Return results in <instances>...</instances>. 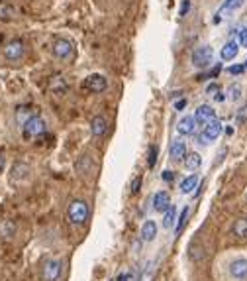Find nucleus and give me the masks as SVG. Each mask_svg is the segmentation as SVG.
I'll list each match as a JSON object with an SVG mask.
<instances>
[{"instance_id":"12","label":"nucleus","mask_w":247,"mask_h":281,"mask_svg":"<svg viewBox=\"0 0 247 281\" xmlns=\"http://www.w3.org/2000/svg\"><path fill=\"white\" fill-rule=\"evenodd\" d=\"M106 130H108V122H106V118L104 116H94L92 120H90V134L94 136V138H100V136H104L106 134Z\"/></svg>"},{"instance_id":"8","label":"nucleus","mask_w":247,"mask_h":281,"mask_svg":"<svg viewBox=\"0 0 247 281\" xmlns=\"http://www.w3.org/2000/svg\"><path fill=\"white\" fill-rule=\"evenodd\" d=\"M51 52H53V55H55L57 59H61V61H63V59H69V57L73 55V52H75L73 41H69V39H65V37H59V39L53 41Z\"/></svg>"},{"instance_id":"16","label":"nucleus","mask_w":247,"mask_h":281,"mask_svg":"<svg viewBox=\"0 0 247 281\" xmlns=\"http://www.w3.org/2000/svg\"><path fill=\"white\" fill-rule=\"evenodd\" d=\"M184 154H186V142H182V140H173V142H171V148H169L171 159L179 161V159L184 158Z\"/></svg>"},{"instance_id":"32","label":"nucleus","mask_w":247,"mask_h":281,"mask_svg":"<svg viewBox=\"0 0 247 281\" xmlns=\"http://www.w3.org/2000/svg\"><path fill=\"white\" fill-rule=\"evenodd\" d=\"M116 281H132V271H130V269L122 271V273L118 275V279H116Z\"/></svg>"},{"instance_id":"6","label":"nucleus","mask_w":247,"mask_h":281,"mask_svg":"<svg viewBox=\"0 0 247 281\" xmlns=\"http://www.w3.org/2000/svg\"><path fill=\"white\" fill-rule=\"evenodd\" d=\"M222 134V122L220 120H212V122H208L206 126H204V130H202V134L196 138V144H210V142H214V140H218V136Z\"/></svg>"},{"instance_id":"36","label":"nucleus","mask_w":247,"mask_h":281,"mask_svg":"<svg viewBox=\"0 0 247 281\" xmlns=\"http://www.w3.org/2000/svg\"><path fill=\"white\" fill-rule=\"evenodd\" d=\"M4 165H6V158H4V152H2V150H0V173H2Z\"/></svg>"},{"instance_id":"28","label":"nucleus","mask_w":247,"mask_h":281,"mask_svg":"<svg viewBox=\"0 0 247 281\" xmlns=\"http://www.w3.org/2000/svg\"><path fill=\"white\" fill-rule=\"evenodd\" d=\"M186 218H188V207H186V209H182V211H181V216L177 218V220H179V222H177V226H175V232H177V234H181V230H182V226H184Z\"/></svg>"},{"instance_id":"15","label":"nucleus","mask_w":247,"mask_h":281,"mask_svg":"<svg viewBox=\"0 0 247 281\" xmlns=\"http://www.w3.org/2000/svg\"><path fill=\"white\" fill-rule=\"evenodd\" d=\"M157 232H159V228H157L155 220H145L143 226H141V240L143 242H153L157 238Z\"/></svg>"},{"instance_id":"31","label":"nucleus","mask_w":247,"mask_h":281,"mask_svg":"<svg viewBox=\"0 0 247 281\" xmlns=\"http://www.w3.org/2000/svg\"><path fill=\"white\" fill-rule=\"evenodd\" d=\"M228 71H230L231 75H241V73L245 71V65H231Z\"/></svg>"},{"instance_id":"22","label":"nucleus","mask_w":247,"mask_h":281,"mask_svg":"<svg viewBox=\"0 0 247 281\" xmlns=\"http://www.w3.org/2000/svg\"><path fill=\"white\" fill-rule=\"evenodd\" d=\"M202 165V158H200V154H196V152H190V154H186V159H184V167L188 169V171H196Z\"/></svg>"},{"instance_id":"20","label":"nucleus","mask_w":247,"mask_h":281,"mask_svg":"<svg viewBox=\"0 0 247 281\" xmlns=\"http://www.w3.org/2000/svg\"><path fill=\"white\" fill-rule=\"evenodd\" d=\"M243 2H245V0H226V2L222 4V8H220V12L216 14L214 22H216V24H220V22H222V14H224V12H228V10H237V8H239Z\"/></svg>"},{"instance_id":"37","label":"nucleus","mask_w":247,"mask_h":281,"mask_svg":"<svg viewBox=\"0 0 247 281\" xmlns=\"http://www.w3.org/2000/svg\"><path fill=\"white\" fill-rule=\"evenodd\" d=\"M173 177H175L173 171H163V179H165V181H173Z\"/></svg>"},{"instance_id":"24","label":"nucleus","mask_w":247,"mask_h":281,"mask_svg":"<svg viewBox=\"0 0 247 281\" xmlns=\"http://www.w3.org/2000/svg\"><path fill=\"white\" fill-rule=\"evenodd\" d=\"M14 232H16V226H14L12 220H2V222H0V234H2L4 238L14 236Z\"/></svg>"},{"instance_id":"17","label":"nucleus","mask_w":247,"mask_h":281,"mask_svg":"<svg viewBox=\"0 0 247 281\" xmlns=\"http://www.w3.org/2000/svg\"><path fill=\"white\" fill-rule=\"evenodd\" d=\"M237 53H239V45H237V41H228L224 48H222V52H220V55H222V59L224 61H233L235 57H237Z\"/></svg>"},{"instance_id":"5","label":"nucleus","mask_w":247,"mask_h":281,"mask_svg":"<svg viewBox=\"0 0 247 281\" xmlns=\"http://www.w3.org/2000/svg\"><path fill=\"white\" fill-rule=\"evenodd\" d=\"M212 57H214V50L210 48V45H200V48H196L192 52V65L198 67V69H204L212 63Z\"/></svg>"},{"instance_id":"38","label":"nucleus","mask_w":247,"mask_h":281,"mask_svg":"<svg viewBox=\"0 0 247 281\" xmlns=\"http://www.w3.org/2000/svg\"><path fill=\"white\" fill-rule=\"evenodd\" d=\"M224 99H226V97L222 95V92H220V90H216V95H214V101H216V103H222Z\"/></svg>"},{"instance_id":"33","label":"nucleus","mask_w":247,"mask_h":281,"mask_svg":"<svg viewBox=\"0 0 247 281\" xmlns=\"http://www.w3.org/2000/svg\"><path fill=\"white\" fill-rule=\"evenodd\" d=\"M239 43L243 45V48H247V28H243L239 32Z\"/></svg>"},{"instance_id":"9","label":"nucleus","mask_w":247,"mask_h":281,"mask_svg":"<svg viewBox=\"0 0 247 281\" xmlns=\"http://www.w3.org/2000/svg\"><path fill=\"white\" fill-rule=\"evenodd\" d=\"M82 87H84L86 90H90V92H102V90H106L108 81H106L104 75H100V73H92V75H88V77L84 79Z\"/></svg>"},{"instance_id":"26","label":"nucleus","mask_w":247,"mask_h":281,"mask_svg":"<svg viewBox=\"0 0 247 281\" xmlns=\"http://www.w3.org/2000/svg\"><path fill=\"white\" fill-rule=\"evenodd\" d=\"M228 99H230V101H233V103H237V101L241 99V85L233 83V85H230V87H228Z\"/></svg>"},{"instance_id":"35","label":"nucleus","mask_w":247,"mask_h":281,"mask_svg":"<svg viewBox=\"0 0 247 281\" xmlns=\"http://www.w3.org/2000/svg\"><path fill=\"white\" fill-rule=\"evenodd\" d=\"M184 106H186V99H181V101L175 103V110H182Z\"/></svg>"},{"instance_id":"29","label":"nucleus","mask_w":247,"mask_h":281,"mask_svg":"<svg viewBox=\"0 0 247 281\" xmlns=\"http://www.w3.org/2000/svg\"><path fill=\"white\" fill-rule=\"evenodd\" d=\"M157 163V146H149V158H147V167L153 169Z\"/></svg>"},{"instance_id":"25","label":"nucleus","mask_w":247,"mask_h":281,"mask_svg":"<svg viewBox=\"0 0 247 281\" xmlns=\"http://www.w3.org/2000/svg\"><path fill=\"white\" fill-rule=\"evenodd\" d=\"M49 87H51V90H55L57 95H63V92L67 90V83L63 81V77H53L51 83H49Z\"/></svg>"},{"instance_id":"27","label":"nucleus","mask_w":247,"mask_h":281,"mask_svg":"<svg viewBox=\"0 0 247 281\" xmlns=\"http://www.w3.org/2000/svg\"><path fill=\"white\" fill-rule=\"evenodd\" d=\"M14 16H16V8L14 6H10L6 2L0 4V18L6 20V18H14Z\"/></svg>"},{"instance_id":"21","label":"nucleus","mask_w":247,"mask_h":281,"mask_svg":"<svg viewBox=\"0 0 247 281\" xmlns=\"http://www.w3.org/2000/svg\"><path fill=\"white\" fill-rule=\"evenodd\" d=\"M196 187H198V175H188L186 179H182V183H181V193L182 195H188V193H192Z\"/></svg>"},{"instance_id":"10","label":"nucleus","mask_w":247,"mask_h":281,"mask_svg":"<svg viewBox=\"0 0 247 281\" xmlns=\"http://www.w3.org/2000/svg\"><path fill=\"white\" fill-rule=\"evenodd\" d=\"M214 118H216V110H214L212 106H208V105H200L198 108L194 110V120H196V124L206 126V124L212 122Z\"/></svg>"},{"instance_id":"3","label":"nucleus","mask_w":247,"mask_h":281,"mask_svg":"<svg viewBox=\"0 0 247 281\" xmlns=\"http://www.w3.org/2000/svg\"><path fill=\"white\" fill-rule=\"evenodd\" d=\"M2 55L10 63L20 61L26 55V43L22 39H10V41H6V45L2 48Z\"/></svg>"},{"instance_id":"4","label":"nucleus","mask_w":247,"mask_h":281,"mask_svg":"<svg viewBox=\"0 0 247 281\" xmlns=\"http://www.w3.org/2000/svg\"><path fill=\"white\" fill-rule=\"evenodd\" d=\"M63 273V262L57 260V258H49L45 260L43 263V269H41V279L43 281H57Z\"/></svg>"},{"instance_id":"11","label":"nucleus","mask_w":247,"mask_h":281,"mask_svg":"<svg viewBox=\"0 0 247 281\" xmlns=\"http://www.w3.org/2000/svg\"><path fill=\"white\" fill-rule=\"evenodd\" d=\"M30 177V165L24 161H16L10 169V181L12 183H22Z\"/></svg>"},{"instance_id":"30","label":"nucleus","mask_w":247,"mask_h":281,"mask_svg":"<svg viewBox=\"0 0 247 281\" xmlns=\"http://www.w3.org/2000/svg\"><path fill=\"white\" fill-rule=\"evenodd\" d=\"M139 187H141V175H135V177H133V181H132V187H130V193H132V195H135Z\"/></svg>"},{"instance_id":"23","label":"nucleus","mask_w":247,"mask_h":281,"mask_svg":"<svg viewBox=\"0 0 247 281\" xmlns=\"http://www.w3.org/2000/svg\"><path fill=\"white\" fill-rule=\"evenodd\" d=\"M177 220V209L171 205L167 211H165V216H163V228H171Z\"/></svg>"},{"instance_id":"1","label":"nucleus","mask_w":247,"mask_h":281,"mask_svg":"<svg viewBox=\"0 0 247 281\" xmlns=\"http://www.w3.org/2000/svg\"><path fill=\"white\" fill-rule=\"evenodd\" d=\"M67 218L73 226H82L88 218V205L82 199H73L67 207Z\"/></svg>"},{"instance_id":"41","label":"nucleus","mask_w":247,"mask_h":281,"mask_svg":"<svg viewBox=\"0 0 247 281\" xmlns=\"http://www.w3.org/2000/svg\"><path fill=\"white\" fill-rule=\"evenodd\" d=\"M245 67H247V61H245Z\"/></svg>"},{"instance_id":"39","label":"nucleus","mask_w":247,"mask_h":281,"mask_svg":"<svg viewBox=\"0 0 247 281\" xmlns=\"http://www.w3.org/2000/svg\"><path fill=\"white\" fill-rule=\"evenodd\" d=\"M220 69H222V67H220V63H218V65H216V67H214V69L210 71V75H208V77H216V75L220 73Z\"/></svg>"},{"instance_id":"2","label":"nucleus","mask_w":247,"mask_h":281,"mask_svg":"<svg viewBox=\"0 0 247 281\" xmlns=\"http://www.w3.org/2000/svg\"><path fill=\"white\" fill-rule=\"evenodd\" d=\"M22 132H24V138H39V136H43L45 132H47V124H45V120L41 118V116H37V114H32L24 124H22Z\"/></svg>"},{"instance_id":"14","label":"nucleus","mask_w":247,"mask_h":281,"mask_svg":"<svg viewBox=\"0 0 247 281\" xmlns=\"http://www.w3.org/2000/svg\"><path fill=\"white\" fill-rule=\"evenodd\" d=\"M171 207V197L167 191H157L153 195V211L155 212H165Z\"/></svg>"},{"instance_id":"13","label":"nucleus","mask_w":247,"mask_h":281,"mask_svg":"<svg viewBox=\"0 0 247 281\" xmlns=\"http://www.w3.org/2000/svg\"><path fill=\"white\" fill-rule=\"evenodd\" d=\"M196 130V120L194 116H182L179 122H177V132L181 136H192Z\"/></svg>"},{"instance_id":"18","label":"nucleus","mask_w":247,"mask_h":281,"mask_svg":"<svg viewBox=\"0 0 247 281\" xmlns=\"http://www.w3.org/2000/svg\"><path fill=\"white\" fill-rule=\"evenodd\" d=\"M188 258H190L192 262H202V260L206 258L204 246H202V244H198L196 240H192V242H190V246H188Z\"/></svg>"},{"instance_id":"34","label":"nucleus","mask_w":247,"mask_h":281,"mask_svg":"<svg viewBox=\"0 0 247 281\" xmlns=\"http://www.w3.org/2000/svg\"><path fill=\"white\" fill-rule=\"evenodd\" d=\"M188 8H190V2H188V0H182V4H181V10H179V16H184V14L188 12Z\"/></svg>"},{"instance_id":"19","label":"nucleus","mask_w":247,"mask_h":281,"mask_svg":"<svg viewBox=\"0 0 247 281\" xmlns=\"http://www.w3.org/2000/svg\"><path fill=\"white\" fill-rule=\"evenodd\" d=\"M231 232H233L235 238H247V216L237 218L231 226Z\"/></svg>"},{"instance_id":"7","label":"nucleus","mask_w":247,"mask_h":281,"mask_svg":"<svg viewBox=\"0 0 247 281\" xmlns=\"http://www.w3.org/2000/svg\"><path fill=\"white\" fill-rule=\"evenodd\" d=\"M228 275L235 281L247 279V258H235L228 263Z\"/></svg>"},{"instance_id":"40","label":"nucleus","mask_w":247,"mask_h":281,"mask_svg":"<svg viewBox=\"0 0 247 281\" xmlns=\"http://www.w3.org/2000/svg\"><path fill=\"white\" fill-rule=\"evenodd\" d=\"M216 90H218V87H216V85H210V87H208V92H216Z\"/></svg>"}]
</instances>
